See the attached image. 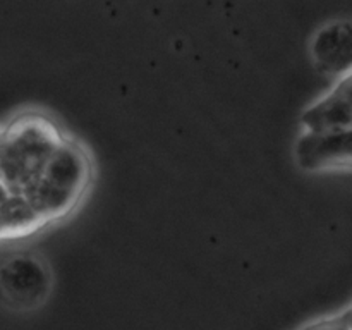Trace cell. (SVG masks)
<instances>
[{
	"mask_svg": "<svg viewBox=\"0 0 352 330\" xmlns=\"http://www.w3.org/2000/svg\"><path fill=\"white\" fill-rule=\"evenodd\" d=\"M64 140L57 124L38 112L21 113L0 129V181L7 192L23 196Z\"/></svg>",
	"mask_w": 352,
	"mask_h": 330,
	"instance_id": "obj_1",
	"label": "cell"
},
{
	"mask_svg": "<svg viewBox=\"0 0 352 330\" xmlns=\"http://www.w3.org/2000/svg\"><path fill=\"white\" fill-rule=\"evenodd\" d=\"M91 177V164L76 141L65 138L45 165L40 179L24 192L43 222L67 215L85 195Z\"/></svg>",
	"mask_w": 352,
	"mask_h": 330,
	"instance_id": "obj_2",
	"label": "cell"
},
{
	"mask_svg": "<svg viewBox=\"0 0 352 330\" xmlns=\"http://www.w3.org/2000/svg\"><path fill=\"white\" fill-rule=\"evenodd\" d=\"M52 291V274L38 254L12 253L0 260V301L16 311L36 309Z\"/></svg>",
	"mask_w": 352,
	"mask_h": 330,
	"instance_id": "obj_3",
	"label": "cell"
},
{
	"mask_svg": "<svg viewBox=\"0 0 352 330\" xmlns=\"http://www.w3.org/2000/svg\"><path fill=\"white\" fill-rule=\"evenodd\" d=\"M294 153L299 167L309 172L352 168V127L330 133H302Z\"/></svg>",
	"mask_w": 352,
	"mask_h": 330,
	"instance_id": "obj_4",
	"label": "cell"
},
{
	"mask_svg": "<svg viewBox=\"0 0 352 330\" xmlns=\"http://www.w3.org/2000/svg\"><path fill=\"white\" fill-rule=\"evenodd\" d=\"M315 67L322 74L342 79L352 72V19H333L315 31L309 43Z\"/></svg>",
	"mask_w": 352,
	"mask_h": 330,
	"instance_id": "obj_5",
	"label": "cell"
},
{
	"mask_svg": "<svg viewBox=\"0 0 352 330\" xmlns=\"http://www.w3.org/2000/svg\"><path fill=\"white\" fill-rule=\"evenodd\" d=\"M0 223L2 237H19L33 232L45 222L24 196L9 192L0 203Z\"/></svg>",
	"mask_w": 352,
	"mask_h": 330,
	"instance_id": "obj_6",
	"label": "cell"
},
{
	"mask_svg": "<svg viewBox=\"0 0 352 330\" xmlns=\"http://www.w3.org/2000/svg\"><path fill=\"white\" fill-rule=\"evenodd\" d=\"M342 316H344V318H346V322L349 323V327L352 329V306H351V308H347L346 311L342 313Z\"/></svg>",
	"mask_w": 352,
	"mask_h": 330,
	"instance_id": "obj_7",
	"label": "cell"
},
{
	"mask_svg": "<svg viewBox=\"0 0 352 330\" xmlns=\"http://www.w3.org/2000/svg\"><path fill=\"white\" fill-rule=\"evenodd\" d=\"M9 195V192H7V189L3 188V184H2V181H0V203L3 201V198H6V196Z\"/></svg>",
	"mask_w": 352,
	"mask_h": 330,
	"instance_id": "obj_8",
	"label": "cell"
},
{
	"mask_svg": "<svg viewBox=\"0 0 352 330\" xmlns=\"http://www.w3.org/2000/svg\"><path fill=\"white\" fill-rule=\"evenodd\" d=\"M0 239H2V223H0Z\"/></svg>",
	"mask_w": 352,
	"mask_h": 330,
	"instance_id": "obj_9",
	"label": "cell"
}]
</instances>
